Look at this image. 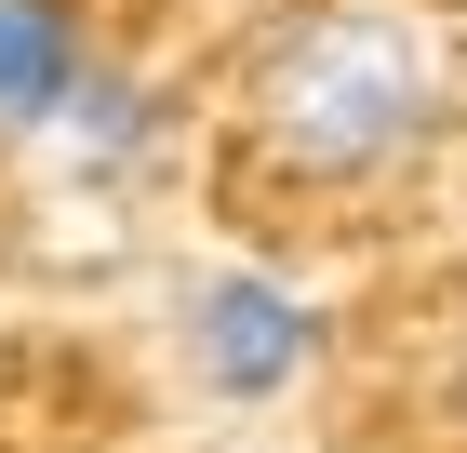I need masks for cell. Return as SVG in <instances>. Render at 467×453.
<instances>
[{"mask_svg":"<svg viewBox=\"0 0 467 453\" xmlns=\"http://www.w3.org/2000/svg\"><path fill=\"white\" fill-rule=\"evenodd\" d=\"M441 94H454V54H441V27L400 14V0H307V14L254 54V134H267V160L307 174V187L400 174V160L441 134Z\"/></svg>","mask_w":467,"mask_h":453,"instance_id":"6da1fadb","label":"cell"},{"mask_svg":"<svg viewBox=\"0 0 467 453\" xmlns=\"http://www.w3.org/2000/svg\"><path fill=\"white\" fill-rule=\"evenodd\" d=\"M174 334H187V374L214 386V400H281L307 374V293L267 280V267H201Z\"/></svg>","mask_w":467,"mask_h":453,"instance_id":"7a4b0ae2","label":"cell"},{"mask_svg":"<svg viewBox=\"0 0 467 453\" xmlns=\"http://www.w3.org/2000/svg\"><path fill=\"white\" fill-rule=\"evenodd\" d=\"M80 67H94V40H80L67 0H0V134H14V147L67 120Z\"/></svg>","mask_w":467,"mask_h":453,"instance_id":"3957f363","label":"cell"},{"mask_svg":"<svg viewBox=\"0 0 467 453\" xmlns=\"http://www.w3.org/2000/svg\"><path fill=\"white\" fill-rule=\"evenodd\" d=\"M54 147H67L80 174H147V160H161V94H147L134 67H120V54H94V67H80V94H67V120H54Z\"/></svg>","mask_w":467,"mask_h":453,"instance_id":"277c9868","label":"cell"}]
</instances>
